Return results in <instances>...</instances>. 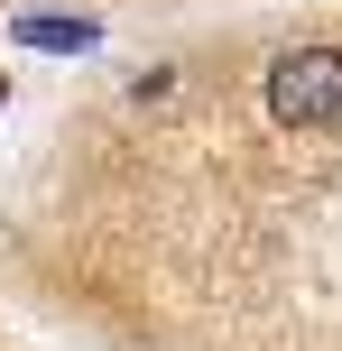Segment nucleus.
I'll list each match as a JSON object with an SVG mask.
<instances>
[{"label": "nucleus", "instance_id": "obj_2", "mask_svg": "<svg viewBox=\"0 0 342 351\" xmlns=\"http://www.w3.org/2000/svg\"><path fill=\"white\" fill-rule=\"evenodd\" d=\"M19 37H28V47H47V56H84L93 37V19H56V10H37V19H19Z\"/></svg>", "mask_w": 342, "mask_h": 351}, {"label": "nucleus", "instance_id": "obj_1", "mask_svg": "<svg viewBox=\"0 0 342 351\" xmlns=\"http://www.w3.org/2000/svg\"><path fill=\"white\" fill-rule=\"evenodd\" d=\"M269 111L287 130H333L342 121V47H287L269 65Z\"/></svg>", "mask_w": 342, "mask_h": 351}]
</instances>
